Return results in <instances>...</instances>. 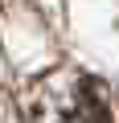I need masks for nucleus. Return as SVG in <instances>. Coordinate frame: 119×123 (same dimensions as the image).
Returning <instances> with one entry per match:
<instances>
[{"instance_id":"obj_1","label":"nucleus","mask_w":119,"mask_h":123,"mask_svg":"<svg viewBox=\"0 0 119 123\" xmlns=\"http://www.w3.org/2000/svg\"><path fill=\"white\" fill-rule=\"evenodd\" d=\"M107 119H111L107 90L90 74L62 70L37 86L33 123H107Z\"/></svg>"}]
</instances>
